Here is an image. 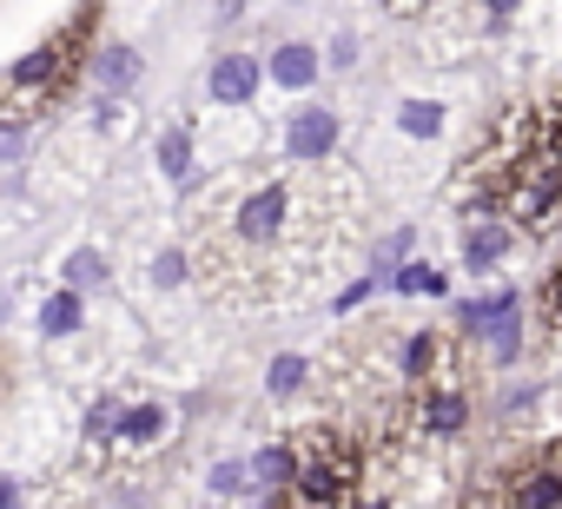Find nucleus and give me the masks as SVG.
Masks as SVG:
<instances>
[{"instance_id":"1","label":"nucleus","mask_w":562,"mask_h":509,"mask_svg":"<svg viewBox=\"0 0 562 509\" xmlns=\"http://www.w3.org/2000/svg\"><path fill=\"white\" fill-rule=\"evenodd\" d=\"M364 443L338 423H312L299 437V476L285 489V502H358L364 496Z\"/></svg>"},{"instance_id":"2","label":"nucleus","mask_w":562,"mask_h":509,"mask_svg":"<svg viewBox=\"0 0 562 509\" xmlns=\"http://www.w3.org/2000/svg\"><path fill=\"white\" fill-rule=\"evenodd\" d=\"M93 14H100V0H87V8H80V14L54 34V41H41L34 54H21V60H14V73H8L14 120H27V106H34V100H60V93L74 87V73H80V60H87Z\"/></svg>"},{"instance_id":"3","label":"nucleus","mask_w":562,"mask_h":509,"mask_svg":"<svg viewBox=\"0 0 562 509\" xmlns=\"http://www.w3.org/2000/svg\"><path fill=\"white\" fill-rule=\"evenodd\" d=\"M292 185L285 179H271V185H258V192H245V205H238V218H232V231H238V245H271L278 231H285V218H292Z\"/></svg>"},{"instance_id":"4","label":"nucleus","mask_w":562,"mask_h":509,"mask_svg":"<svg viewBox=\"0 0 562 509\" xmlns=\"http://www.w3.org/2000/svg\"><path fill=\"white\" fill-rule=\"evenodd\" d=\"M265 73H271V67H258L251 54H218V60L205 67V100H212V106H245V100L265 87Z\"/></svg>"},{"instance_id":"5","label":"nucleus","mask_w":562,"mask_h":509,"mask_svg":"<svg viewBox=\"0 0 562 509\" xmlns=\"http://www.w3.org/2000/svg\"><path fill=\"white\" fill-rule=\"evenodd\" d=\"M411 430H417V437H463V430H470V397H463L457 384L424 391V397L411 404Z\"/></svg>"},{"instance_id":"6","label":"nucleus","mask_w":562,"mask_h":509,"mask_svg":"<svg viewBox=\"0 0 562 509\" xmlns=\"http://www.w3.org/2000/svg\"><path fill=\"white\" fill-rule=\"evenodd\" d=\"M331 146H338V113L331 106H299L285 120V152L292 159H331Z\"/></svg>"},{"instance_id":"7","label":"nucleus","mask_w":562,"mask_h":509,"mask_svg":"<svg viewBox=\"0 0 562 509\" xmlns=\"http://www.w3.org/2000/svg\"><path fill=\"white\" fill-rule=\"evenodd\" d=\"M509 245H516V225L509 218H476L463 231V272H496Z\"/></svg>"},{"instance_id":"8","label":"nucleus","mask_w":562,"mask_h":509,"mask_svg":"<svg viewBox=\"0 0 562 509\" xmlns=\"http://www.w3.org/2000/svg\"><path fill=\"white\" fill-rule=\"evenodd\" d=\"M251 476H258V496H265V502H285V489H292V476H299V443H265V450L251 456Z\"/></svg>"},{"instance_id":"9","label":"nucleus","mask_w":562,"mask_h":509,"mask_svg":"<svg viewBox=\"0 0 562 509\" xmlns=\"http://www.w3.org/2000/svg\"><path fill=\"white\" fill-rule=\"evenodd\" d=\"M457 318H463L470 338H490V331H503V325L522 318V292H483V298H470Z\"/></svg>"},{"instance_id":"10","label":"nucleus","mask_w":562,"mask_h":509,"mask_svg":"<svg viewBox=\"0 0 562 509\" xmlns=\"http://www.w3.org/2000/svg\"><path fill=\"white\" fill-rule=\"evenodd\" d=\"M318 67H325V60H318V47H312V41H285V47L271 54V80L285 87V93L318 87Z\"/></svg>"},{"instance_id":"11","label":"nucleus","mask_w":562,"mask_h":509,"mask_svg":"<svg viewBox=\"0 0 562 509\" xmlns=\"http://www.w3.org/2000/svg\"><path fill=\"white\" fill-rule=\"evenodd\" d=\"M139 73H146V60H139L133 47H120V41L93 54V80H100L113 100H120V93H133V87H139Z\"/></svg>"},{"instance_id":"12","label":"nucleus","mask_w":562,"mask_h":509,"mask_svg":"<svg viewBox=\"0 0 562 509\" xmlns=\"http://www.w3.org/2000/svg\"><path fill=\"white\" fill-rule=\"evenodd\" d=\"M509 502H516V509H555V502H562V470H549V463L536 456V463L509 483Z\"/></svg>"},{"instance_id":"13","label":"nucleus","mask_w":562,"mask_h":509,"mask_svg":"<svg viewBox=\"0 0 562 509\" xmlns=\"http://www.w3.org/2000/svg\"><path fill=\"white\" fill-rule=\"evenodd\" d=\"M404 377H411V384H430V377H443V338H437V331H417V338H404Z\"/></svg>"},{"instance_id":"14","label":"nucleus","mask_w":562,"mask_h":509,"mask_svg":"<svg viewBox=\"0 0 562 509\" xmlns=\"http://www.w3.org/2000/svg\"><path fill=\"white\" fill-rule=\"evenodd\" d=\"M159 437H166V404H126L120 443H159Z\"/></svg>"},{"instance_id":"15","label":"nucleus","mask_w":562,"mask_h":509,"mask_svg":"<svg viewBox=\"0 0 562 509\" xmlns=\"http://www.w3.org/2000/svg\"><path fill=\"white\" fill-rule=\"evenodd\" d=\"M41 331H47V338H67V331H80V285L54 292V298L41 305Z\"/></svg>"},{"instance_id":"16","label":"nucleus","mask_w":562,"mask_h":509,"mask_svg":"<svg viewBox=\"0 0 562 509\" xmlns=\"http://www.w3.org/2000/svg\"><path fill=\"white\" fill-rule=\"evenodd\" d=\"M305 377H312V364H305L299 351H285V358H271V371H265V391H271V397H292Z\"/></svg>"},{"instance_id":"17","label":"nucleus","mask_w":562,"mask_h":509,"mask_svg":"<svg viewBox=\"0 0 562 509\" xmlns=\"http://www.w3.org/2000/svg\"><path fill=\"white\" fill-rule=\"evenodd\" d=\"M411 238H417V231L404 225V231H391V238H384V245L371 251V279H378V285H391V279H397V265H404V251H411Z\"/></svg>"},{"instance_id":"18","label":"nucleus","mask_w":562,"mask_h":509,"mask_svg":"<svg viewBox=\"0 0 562 509\" xmlns=\"http://www.w3.org/2000/svg\"><path fill=\"white\" fill-rule=\"evenodd\" d=\"M159 166H166L172 179H192V133H186V126L159 133Z\"/></svg>"},{"instance_id":"19","label":"nucleus","mask_w":562,"mask_h":509,"mask_svg":"<svg viewBox=\"0 0 562 509\" xmlns=\"http://www.w3.org/2000/svg\"><path fill=\"white\" fill-rule=\"evenodd\" d=\"M397 126H404L411 139H437V133H443V106H430V100H411V106L397 113Z\"/></svg>"},{"instance_id":"20","label":"nucleus","mask_w":562,"mask_h":509,"mask_svg":"<svg viewBox=\"0 0 562 509\" xmlns=\"http://www.w3.org/2000/svg\"><path fill=\"white\" fill-rule=\"evenodd\" d=\"M67 285L100 292V285H106V259H100V251H74V259H67Z\"/></svg>"},{"instance_id":"21","label":"nucleus","mask_w":562,"mask_h":509,"mask_svg":"<svg viewBox=\"0 0 562 509\" xmlns=\"http://www.w3.org/2000/svg\"><path fill=\"white\" fill-rule=\"evenodd\" d=\"M212 489H218V496H245V489H258L251 456H245V463H212Z\"/></svg>"},{"instance_id":"22","label":"nucleus","mask_w":562,"mask_h":509,"mask_svg":"<svg viewBox=\"0 0 562 509\" xmlns=\"http://www.w3.org/2000/svg\"><path fill=\"white\" fill-rule=\"evenodd\" d=\"M476 344L490 351V364H516V351H522V318L503 325V331H490V338H476Z\"/></svg>"},{"instance_id":"23","label":"nucleus","mask_w":562,"mask_h":509,"mask_svg":"<svg viewBox=\"0 0 562 509\" xmlns=\"http://www.w3.org/2000/svg\"><path fill=\"white\" fill-rule=\"evenodd\" d=\"M120 417H126V404H120V397H100V404L87 410V437H120Z\"/></svg>"},{"instance_id":"24","label":"nucleus","mask_w":562,"mask_h":509,"mask_svg":"<svg viewBox=\"0 0 562 509\" xmlns=\"http://www.w3.org/2000/svg\"><path fill=\"white\" fill-rule=\"evenodd\" d=\"M391 285H397V292H430V298L443 292V279H437L430 265H397V279H391Z\"/></svg>"},{"instance_id":"25","label":"nucleus","mask_w":562,"mask_h":509,"mask_svg":"<svg viewBox=\"0 0 562 509\" xmlns=\"http://www.w3.org/2000/svg\"><path fill=\"white\" fill-rule=\"evenodd\" d=\"M536 305H542V318L562 331V259L549 265V279H542V298H536Z\"/></svg>"},{"instance_id":"26","label":"nucleus","mask_w":562,"mask_h":509,"mask_svg":"<svg viewBox=\"0 0 562 509\" xmlns=\"http://www.w3.org/2000/svg\"><path fill=\"white\" fill-rule=\"evenodd\" d=\"M186 279V259L179 251H166V259H153V285H179Z\"/></svg>"},{"instance_id":"27","label":"nucleus","mask_w":562,"mask_h":509,"mask_svg":"<svg viewBox=\"0 0 562 509\" xmlns=\"http://www.w3.org/2000/svg\"><path fill=\"white\" fill-rule=\"evenodd\" d=\"M331 60H338V67H351V60H358V41H351V34H338V47H331Z\"/></svg>"},{"instance_id":"28","label":"nucleus","mask_w":562,"mask_h":509,"mask_svg":"<svg viewBox=\"0 0 562 509\" xmlns=\"http://www.w3.org/2000/svg\"><path fill=\"white\" fill-rule=\"evenodd\" d=\"M483 8H490V21H509V14H516V0H483Z\"/></svg>"},{"instance_id":"29","label":"nucleus","mask_w":562,"mask_h":509,"mask_svg":"<svg viewBox=\"0 0 562 509\" xmlns=\"http://www.w3.org/2000/svg\"><path fill=\"white\" fill-rule=\"evenodd\" d=\"M542 463H549V470H562V437H555V443L542 450Z\"/></svg>"},{"instance_id":"30","label":"nucleus","mask_w":562,"mask_h":509,"mask_svg":"<svg viewBox=\"0 0 562 509\" xmlns=\"http://www.w3.org/2000/svg\"><path fill=\"white\" fill-rule=\"evenodd\" d=\"M391 8H397V14H404V8H417V0H391Z\"/></svg>"}]
</instances>
